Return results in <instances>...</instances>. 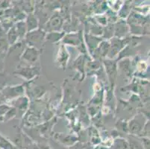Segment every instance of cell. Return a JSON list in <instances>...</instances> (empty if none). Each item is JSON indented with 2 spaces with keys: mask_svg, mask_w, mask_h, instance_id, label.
Segmentation results:
<instances>
[{
  "mask_svg": "<svg viewBox=\"0 0 150 149\" xmlns=\"http://www.w3.org/2000/svg\"><path fill=\"white\" fill-rule=\"evenodd\" d=\"M43 32L40 31H38L36 32H33L32 34H30V38H31V40H35L37 41H40L42 40V39L43 38Z\"/></svg>",
  "mask_w": 150,
  "mask_h": 149,
  "instance_id": "8992f818",
  "label": "cell"
},
{
  "mask_svg": "<svg viewBox=\"0 0 150 149\" xmlns=\"http://www.w3.org/2000/svg\"><path fill=\"white\" fill-rule=\"evenodd\" d=\"M10 110V107L6 105H1L0 106V119L5 117L6 113Z\"/></svg>",
  "mask_w": 150,
  "mask_h": 149,
  "instance_id": "30bf717a",
  "label": "cell"
},
{
  "mask_svg": "<svg viewBox=\"0 0 150 149\" xmlns=\"http://www.w3.org/2000/svg\"><path fill=\"white\" fill-rule=\"evenodd\" d=\"M129 149H144L140 140L136 139L134 136H130L129 138Z\"/></svg>",
  "mask_w": 150,
  "mask_h": 149,
  "instance_id": "7a4b0ae2",
  "label": "cell"
},
{
  "mask_svg": "<svg viewBox=\"0 0 150 149\" xmlns=\"http://www.w3.org/2000/svg\"><path fill=\"white\" fill-rule=\"evenodd\" d=\"M113 149H129V145L124 139H117L113 145Z\"/></svg>",
  "mask_w": 150,
  "mask_h": 149,
  "instance_id": "5b68a950",
  "label": "cell"
},
{
  "mask_svg": "<svg viewBox=\"0 0 150 149\" xmlns=\"http://www.w3.org/2000/svg\"><path fill=\"white\" fill-rule=\"evenodd\" d=\"M8 45H7L6 42L3 40L0 39V50H6Z\"/></svg>",
  "mask_w": 150,
  "mask_h": 149,
  "instance_id": "8fae6325",
  "label": "cell"
},
{
  "mask_svg": "<svg viewBox=\"0 0 150 149\" xmlns=\"http://www.w3.org/2000/svg\"><path fill=\"white\" fill-rule=\"evenodd\" d=\"M69 149H83V146L80 143H77V144H74L70 146Z\"/></svg>",
  "mask_w": 150,
  "mask_h": 149,
  "instance_id": "7c38bea8",
  "label": "cell"
},
{
  "mask_svg": "<svg viewBox=\"0 0 150 149\" xmlns=\"http://www.w3.org/2000/svg\"><path fill=\"white\" fill-rule=\"evenodd\" d=\"M0 149H18L17 147L13 145L11 143L0 135Z\"/></svg>",
  "mask_w": 150,
  "mask_h": 149,
  "instance_id": "277c9868",
  "label": "cell"
},
{
  "mask_svg": "<svg viewBox=\"0 0 150 149\" xmlns=\"http://www.w3.org/2000/svg\"><path fill=\"white\" fill-rule=\"evenodd\" d=\"M55 139H56L58 142L62 143L63 145H70V146L74 145L75 143L76 142V140H77V139H76V137H74V136H64V135H61V134L57 135Z\"/></svg>",
  "mask_w": 150,
  "mask_h": 149,
  "instance_id": "6da1fadb",
  "label": "cell"
},
{
  "mask_svg": "<svg viewBox=\"0 0 150 149\" xmlns=\"http://www.w3.org/2000/svg\"><path fill=\"white\" fill-rule=\"evenodd\" d=\"M23 57L27 61H30V62H33V61H36L37 57H38L37 50L35 49H28Z\"/></svg>",
  "mask_w": 150,
  "mask_h": 149,
  "instance_id": "3957f363",
  "label": "cell"
},
{
  "mask_svg": "<svg viewBox=\"0 0 150 149\" xmlns=\"http://www.w3.org/2000/svg\"><path fill=\"white\" fill-rule=\"evenodd\" d=\"M8 41L11 43H13L16 40H17V31H15V28H12V29L10 30V31L8 32Z\"/></svg>",
  "mask_w": 150,
  "mask_h": 149,
  "instance_id": "ba28073f",
  "label": "cell"
},
{
  "mask_svg": "<svg viewBox=\"0 0 150 149\" xmlns=\"http://www.w3.org/2000/svg\"><path fill=\"white\" fill-rule=\"evenodd\" d=\"M141 130L140 128V123L136 120H133L130 123V131L132 133H138L139 131Z\"/></svg>",
  "mask_w": 150,
  "mask_h": 149,
  "instance_id": "52a82bcc",
  "label": "cell"
},
{
  "mask_svg": "<svg viewBox=\"0 0 150 149\" xmlns=\"http://www.w3.org/2000/svg\"><path fill=\"white\" fill-rule=\"evenodd\" d=\"M20 73L22 74V76H24L27 78H31L34 76V72L30 68H24Z\"/></svg>",
  "mask_w": 150,
  "mask_h": 149,
  "instance_id": "9c48e42d",
  "label": "cell"
}]
</instances>
